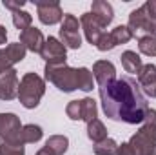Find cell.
<instances>
[{
	"instance_id": "obj_1",
	"label": "cell",
	"mask_w": 156,
	"mask_h": 155,
	"mask_svg": "<svg viewBox=\"0 0 156 155\" xmlns=\"http://www.w3.org/2000/svg\"><path fill=\"white\" fill-rule=\"evenodd\" d=\"M100 99L104 113L111 120H122L127 124H140L147 115V99L133 77L115 78L100 86Z\"/></svg>"
},
{
	"instance_id": "obj_2",
	"label": "cell",
	"mask_w": 156,
	"mask_h": 155,
	"mask_svg": "<svg viewBox=\"0 0 156 155\" xmlns=\"http://www.w3.org/2000/svg\"><path fill=\"white\" fill-rule=\"evenodd\" d=\"M116 155H156V110H147L144 126L118 146Z\"/></svg>"
},
{
	"instance_id": "obj_3",
	"label": "cell",
	"mask_w": 156,
	"mask_h": 155,
	"mask_svg": "<svg viewBox=\"0 0 156 155\" xmlns=\"http://www.w3.org/2000/svg\"><path fill=\"white\" fill-rule=\"evenodd\" d=\"M45 93V82L37 73H26L18 86V100L24 108H37Z\"/></svg>"
},
{
	"instance_id": "obj_4",
	"label": "cell",
	"mask_w": 156,
	"mask_h": 155,
	"mask_svg": "<svg viewBox=\"0 0 156 155\" xmlns=\"http://www.w3.org/2000/svg\"><path fill=\"white\" fill-rule=\"evenodd\" d=\"M129 29L134 35L144 31L145 35L156 37V0H149L142 7L131 11V15H129Z\"/></svg>"
},
{
	"instance_id": "obj_5",
	"label": "cell",
	"mask_w": 156,
	"mask_h": 155,
	"mask_svg": "<svg viewBox=\"0 0 156 155\" xmlns=\"http://www.w3.org/2000/svg\"><path fill=\"white\" fill-rule=\"evenodd\" d=\"M78 68H69L67 64H62V66H51V64H45V78L55 84L60 91H75L78 89Z\"/></svg>"
},
{
	"instance_id": "obj_6",
	"label": "cell",
	"mask_w": 156,
	"mask_h": 155,
	"mask_svg": "<svg viewBox=\"0 0 156 155\" xmlns=\"http://www.w3.org/2000/svg\"><path fill=\"white\" fill-rule=\"evenodd\" d=\"M60 39L66 47L71 49H80L82 46V37H80V22L75 15L64 13V20L60 26Z\"/></svg>"
},
{
	"instance_id": "obj_7",
	"label": "cell",
	"mask_w": 156,
	"mask_h": 155,
	"mask_svg": "<svg viewBox=\"0 0 156 155\" xmlns=\"http://www.w3.org/2000/svg\"><path fill=\"white\" fill-rule=\"evenodd\" d=\"M20 131H22V124H20V119L15 113H0V139H4L7 142L22 144Z\"/></svg>"
},
{
	"instance_id": "obj_8",
	"label": "cell",
	"mask_w": 156,
	"mask_h": 155,
	"mask_svg": "<svg viewBox=\"0 0 156 155\" xmlns=\"http://www.w3.org/2000/svg\"><path fill=\"white\" fill-rule=\"evenodd\" d=\"M42 59L45 60V64H51V66H62L66 64V46L55 37H49L45 39V44L40 51Z\"/></svg>"
},
{
	"instance_id": "obj_9",
	"label": "cell",
	"mask_w": 156,
	"mask_h": 155,
	"mask_svg": "<svg viewBox=\"0 0 156 155\" xmlns=\"http://www.w3.org/2000/svg\"><path fill=\"white\" fill-rule=\"evenodd\" d=\"M35 6L38 9V18L42 24L53 26V24H58V22L64 20V11H62L58 2H55V0H37Z\"/></svg>"
},
{
	"instance_id": "obj_10",
	"label": "cell",
	"mask_w": 156,
	"mask_h": 155,
	"mask_svg": "<svg viewBox=\"0 0 156 155\" xmlns=\"http://www.w3.org/2000/svg\"><path fill=\"white\" fill-rule=\"evenodd\" d=\"M26 53H27V49L20 42H13L5 49H0V75L9 71V70H13V66L16 62L24 60Z\"/></svg>"
},
{
	"instance_id": "obj_11",
	"label": "cell",
	"mask_w": 156,
	"mask_h": 155,
	"mask_svg": "<svg viewBox=\"0 0 156 155\" xmlns=\"http://www.w3.org/2000/svg\"><path fill=\"white\" fill-rule=\"evenodd\" d=\"M80 26H82V29H83V33H85V39L89 40L93 46H96L98 44V40L102 39V35L105 33V28L100 24V20L89 11V13H83L82 17H80Z\"/></svg>"
},
{
	"instance_id": "obj_12",
	"label": "cell",
	"mask_w": 156,
	"mask_h": 155,
	"mask_svg": "<svg viewBox=\"0 0 156 155\" xmlns=\"http://www.w3.org/2000/svg\"><path fill=\"white\" fill-rule=\"evenodd\" d=\"M18 75L15 70H9L0 75V100H13L18 97Z\"/></svg>"
},
{
	"instance_id": "obj_13",
	"label": "cell",
	"mask_w": 156,
	"mask_h": 155,
	"mask_svg": "<svg viewBox=\"0 0 156 155\" xmlns=\"http://www.w3.org/2000/svg\"><path fill=\"white\" fill-rule=\"evenodd\" d=\"M138 86L147 97H156V66L144 64L138 73Z\"/></svg>"
},
{
	"instance_id": "obj_14",
	"label": "cell",
	"mask_w": 156,
	"mask_h": 155,
	"mask_svg": "<svg viewBox=\"0 0 156 155\" xmlns=\"http://www.w3.org/2000/svg\"><path fill=\"white\" fill-rule=\"evenodd\" d=\"M20 44H24V47L33 51V53H40L44 44H45V39H44L40 29L31 26V28H27L26 31L20 33Z\"/></svg>"
},
{
	"instance_id": "obj_15",
	"label": "cell",
	"mask_w": 156,
	"mask_h": 155,
	"mask_svg": "<svg viewBox=\"0 0 156 155\" xmlns=\"http://www.w3.org/2000/svg\"><path fill=\"white\" fill-rule=\"evenodd\" d=\"M93 77L98 82V88H100V86H104V84L116 78V68L109 60H98L93 66Z\"/></svg>"
},
{
	"instance_id": "obj_16",
	"label": "cell",
	"mask_w": 156,
	"mask_h": 155,
	"mask_svg": "<svg viewBox=\"0 0 156 155\" xmlns=\"http://www.w3.org/2000/svg\"><path fill=\"white\" fill-rule=\"evenodd\" d=\"M91 13L100 20V24H102L104 28H107V26L113 22V18H115L113 6H111L109 2H104V0H96V2H93V6H91Z\"/></svg>"
},
{
	"instance_id": "obj_17",
	"label": "cell",
	"mask_w": 156,
	"mask_h": 155,
	"mask_svg": "<svg viewBox=\"0 0 156 155\" xmlns=\"http://www.w3.org/2000/svg\"><path fill=\"white\" fill-rule=\"evenodd\" d=\"M122 66H123V70H125L127 73H136V75H138L144 64H142L140 55H136V51L127 49V51L122 53Z\"/></svg>"
},
{
	"instance_id": "obj_18",
	"label": "cell",
	"mask_w": 156,
	"mask_h": 155,
	"mask_svg": "<svg viewBox=\"0 0 156 155\" xmlns=\"http://www.w3.org/2000/svg\"><path fill=\"white\" fill-rule=\"evenodd\" d=\"M78 106H80V120H83V122H93L94 119H98L96 113H98V110H96V102L93 100V99H89V97H85V99H82V100H78Z\"/></svg>"
},
{
	"instance_id": "obj_19",
	"label": "cell",
	"mask_w": 156,
	"mask_h": 155,
	"mask_svg": "<svg viewBox=\"0 0 156 155\" xmlns=\"http://www.w3.org/2000/svg\"><path fill=\"white\" fill-rule=\"evenodd\" d=\"M133 37L134 33L129 29V26H116L113 31H109V40L113 47H116L118 44H127Z\"/></svg>"
},
{
	"instance_id": "obj_20",
	"label": "cell",
	"mask_w": 156,
	"mask_h": 155,
	"mask_svg": "<svg viewBox=\"0 0 156 155\" xmlns=\"http://www.w3.org/2000/svg\"><path fill=\"white\" fill-rule=\"evenodd\" d=\"M87 137H89L94 144L105 141V139H107V130H105L104 122L98 120V119H94L93 122H89V124H87Z\"/></svg>"
},
{
	"instance_id": "obj_21",
	"label": "cell",
	"mask_w": 156,
	"mask_h": 155,
	"mask_svg": "<svg viewBox=\"0 0 156 155\" xmlns=\"http://www.w3.org/2000/svg\"><path fill=\"white\" fill-rule=\"evenodd\" d=\"M67 146H69V141L66 135H51L45 141V148H49L55 155H64L67 152Z\"/></svg>"
},
{
	"instance_id": "obj_22",
	"label": "cell",
	"mask_w": 156,
	"mask_h": 155,
	"mask_svg": "<svg viewBox=\"0 0 156 155\" xmlns=\"http://www.w3.org/2000/svg\"><path fill=\"white\" fill-rule=\"evenodd\" d=\"M42 139V128L37 124H26L22 126V131H20V142L22 144H31V142H37Z\"/></svg>"
},
{
	"instance_id": "obj_23",
	"label": "cell",
	"mask_w": 156,
	"mask_h": 155,
	"mask_svg": "<svg viewBox=\"0 0 156 155\" xmlns=\"http://www.w3.org/2000/svg\"><path fill=\"white\" fill-rule=\"evenodd\" d=\"M31 22H33V17L27 11H24V9L13 11V24H15L16 29H20V33L26 31L27 28H31Z\"/></svg>"
},
{
	"instance_id": "obj_24",
	"label": "cell",
	"mask_w": 156,
	"mask_h": 155,
	"mask_svg": "<svg viewBox=\"0 0 156 155\" xmlns=\"http://www.w3.org/2000/svg\"><path fill=\"white\" fill-rule=\"evenodd\" d=\"M116 150H118V144L116 141H113V139H105V141H102V142H96L94 146H93V152L96 155H116Z\"/></svg>"
},
{
	"instance_id": "obj_25",
	"label": "cell",
	"mask_w": 156,
	"mask_h": 155,
	"mask_svg": "<svg viewBox=\"0 0 156 155\" xmlns=\"http://www.w3.org/2000/svg\"><path fill=\"white\" fill-rule=\"evenodd\" d=\"M138 47L144 55L147 57H156V37L151 35H144L138 39Z\"/></svg>"
},
{
	"instance_id": "obj_26",
	"label": "cell",
	"mask_w": 156,
	"mask_h": 155,
	"mask_svg": "<svg viewBox=\"0 0 156 155\" xmlns=\"http://www.w3.org/2000/svg\"><path fill=\"white\" fill-rule=\"evenodd\" d=\"M0 155H26V153H24L22 144H15V142H7V141L0 139Z\"/></svg>"
},
{
	"instance_id": "obj_27",
	"label": "cell",
	"mask_w": 156,
	"mask_h": 155,
	"mask_svg": "<svg viewBox=\"0 0 156 155\" xmlns=\"http://www.w3.org/2000/svg\"><path fill=\"white\" fill-rule=\"evenodd\" d=\"M4 6L11 11H16V9H22L26 6V2H11V0H4Z\"/></svg>"
},
{
	"instance_id": "obj_28",
	"label": "cell",
	"mask_w": 156,
	"mask_h": 155,
	"mask_svg": "<svg viewBox=\"0 0 156 155\" xmlns=\"http://www.w3.org/2000/svg\"><path fill=\"white\" fill-rule=\"evenodd\" d=\"M5 40H7V29L0 26V44H5Z\"/></svg>"
},
{
	"instance_id": "obj_29",
	"label": "cell",
	"mask_w": 156,
	"mask_h": 155,
	"mask_svg": "<svg viewBox=\"0 0 156 155\" xmlns=\"http://www.w3.org/2000/svg\"><path fill=\"white\" fill-rule=\"evenodd\" d=\"M37 155H55V153H53L49 148H45V146H44L42 150H38V152H37Z\"/></svg>"
}]
</instances>
